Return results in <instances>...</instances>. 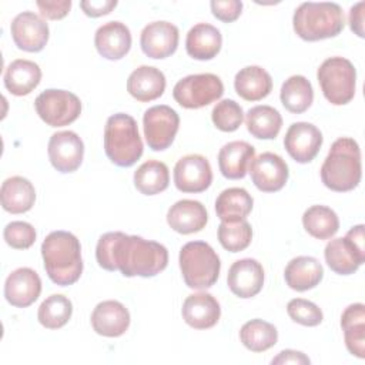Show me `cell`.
Here are the masks:
<instances>
[{
    "label": "cell",
    "instance_id": "obj_18",
    "mask_svg": "<svg viewBox=\"0 0 365 365\" xmlns=\"http://www.w3.org/2000/svg\"><path fill=\"white\" fill-rule=\"evenodd\" d=\"M41 292V279L38 274L27 267L17 268L9 274L4 282V297L16 308L31 305Z\"/></svg>",
    "mask_w": 365,
    "mask_h": 365
},
{
    "label": "cell",
    "instance_id": "obj_35",
    "mask_svg": "<svg viewBox=\"0 0 365 365\" xmlns=\"http://www.w3.org/2000/svg\"><path fill=\"white\" fill-rule=\"evenodd\" d=\"M170 184L168 167L158 160L143 163L134 173V185L144 195H155L167 190Z\"/></svg>",
    "mask_w": 365,
    "mask_h": 365
},
{
    "label": "cell",
    "instance_id": "obj_11",
    "mask_svg": "<svg viewBox=\"0 0 365 365\" xmlns=\"http://www.w3.org/2000/svg\"><path fill=\"white\" fill-rule=\"evenodd\" d=\"M212 182L210 161L201 154H187L174 167V184L181 192H202Z\"/></svg>",
    "mask_w": 365,
    "mask_h": 365
},
{
    "label": "cell",
    "instance_id": "obj_24",
    "mask_svg": "<svg viewBox=\"0 0 365 365\" xmlns=\"http://www.w3.org/2000/svg\"><path fill=\"white\" fill-rule=\"evenodd\" d=\"M165 84V76L160 68L140 66L128 76L127 91L137 101L148 103L163 96Z\"/></svg>",
    "mask_w": 365,
    "mask_h": 365
},
{
    "label": "cell",
    "instance_id": "obj_1",
    "mask_svg": "<svg viewBox=\"0 0 365 365\" xmlns=\"http://www.w3.org/2000/svg\"><path fill=\"white\" fill-rule=\"evenodd\" d=\"M96 259L103 269L120 271L128 278H150L167 268L168 251L157 241L114 231L98 238Z\"/></svg>",
    "mask_w": 365,
    "mask_h": 365
},
{
    "label": "cell",
    "instance_id": "obj_33",
    "mask_svg": "<svg viewBox=\"0 0 365 365\" xmlns=\"http://www.w3.org/2000/svg\"><path fill=\"white\" fill-rule=\"evenodd\" d=\"M248 133L259 140H274L282 127L279 111L271 106H255L245 114Z\"/></svg>",
    "mask_w": 365,
    "mask_h": 365
},
{
    "label": "cell",
    "instance_id": "obj_29",
    "mask_svg": "<svg viewBox=\"0 0 365 365\" xmlns=\"http://www.w3.org/2000/svg\"><path fill=\"white\" fill-rule=\"evenodd\" d=\"M0 200L4 211L10 214H23L31 210L36 201V190L30 180L13 175L3 181Z\"/></svg>",
    "mask_w": 365,
    "mask_h": 365
},
{
    "label": "cell",
    "instance_id": "obj_5",
    "mask_svg": "<svg viewBox=\"0 0 365 365\" xmlns=\"http://www.w3.org/2000/svg\"><path fill=\"white\" fill-rule=\"evenodd\" d=\"M104 151L108 160L118 167H131L141 158L144 145L137 121L130 114L117 113L107 118Z\"/></svg>",
    "mask_w": 365,
    "mask_h": 365
},
{
    "label": "cell",
    "instance_id": "obj_36",
    "mask_svg": "<svg viewBox=\"0 0 365 365\" xmlns=\"http://www.w3.org/2000/svg\"><path fill=\"white\" fill-rule=\"evenodd\" d=\"M305 231L317 240H329L339 230V218L334 210L327 205H311L302 214Z\"/></svg>",
    "mask_w": 365,
    "mask_h": 365
},
{
    "label": "cell",
    "instance_id": "obj_9",
    "mask_svg": "<svg viewBox=\"0 0 365 365\" xmlns=\"http://www.w3.org/2000/svg\"><path fill=\"white\" fill-rule=\"evenodd\" d=\"M34 108L47 125L64 127L80 117L81 101L71 91L47 88L36 97Z\"/></svg>",
    "mask_w": 365,
    "mask_h": 365
},
{
    "label": "cell",
    "instance_id": "obj_4",
    "mask_svg": "<svg viewBox=\"0 0 365 365\" xmlns=\"http://www.w3.org/2000/svg\"><path fill=\"white\" fill-rule=\"evenodd\" d=\"M295 34L305 41H318L336 37L345 26L344 11L331 1L301 3L292 17Z\"/></svg>",
    "mask_w": 365,
    "mask_h": 365
},
{
    "label": "cell",
    "instance_id": "obj_21",
    "mask_svg": "<svg viewBox=\"0 0 365 365\" xmlns=\"http://www.w3.org/2000/svg\"><path fill=\"white\" fill-rule=\"evenodd\" d=\"M327 265L339 275L354 274L365 262V250H359L346 235L328 241L324 251Z\"/></svg>",
    "mask_w": 365,
    "mask_h": 365
},
{
    "label": "cell",
    "instance_id": "obj_25",
    "mask_svg": "<svg viewBox=\"0 0 365 365\" xmlns=\"http://www.w3.org/2000/svg\"><path fill=\"white\" fill-rule=\"evenodd\" d=\"M255 157V148L247 141H230L218 153V167L228 180L244 178Z\"/></svg>",
    "mask_w": 365,
    "mask_h": 365
},
{
    "label": "cell",
    "instance_id": "obj_45",
    "mask_svg": "<svg viewBox=\"0 0 365 365\" xmlns=\"http://www.w3.org/2000/svg\"><path fill=\"white\" fill-rule=\"evenodd\" d=\"M117 6V0H83L80 7L88 17H100L111 13Z\"/></svg>",
    "mask_w": 365,
    "mask_h": 365
},
{
    "label": "cell",
    "instance_id": "obj_17",
    "mask_svg": "<svg viewBox=\"0 0 365 365\" xmlns=\"http://www.w3.org/2000/svg\"><path fill=\"white\" fill-rule=\"evenodd\" d=\"M227 285L231 292L240 298L255 297L264 285V268L254 258H242L228 269Z\"/></svg>",
    "mask_w": 365,
    "mask_h": 365
},
{
    "label": "cell",
    "instance_id": "obj_38",
    "mask_svg": "<svg viewBox=\"0 0 365 365\" xmlns=\"http://www.w3.org/2000/svg\"><path fill=\"white\" fill-rule=\"evenodd\" d=\"M71 314V301L61 294H53L40 304L37 311V319L47 329H58L68 322Z\"/></svg>",
    "mask_w": 365,
    "mask_h": 365
},
{
    "label": "cell",
    "instance_id": "obj_40",
    "mask_svg": "<svg viewBox=\"0 0 365 365\" xmlns=\"http://www.w3.org/2000/svg\"><path fill=\"white\" fill-rule=\"evenodd\" d=\"M211 120L220 131L232 133L238 130L240 125L242 124L244 111L237 101L225 98L214 106L211 111Z\"/></svg>",
    "mask_w": 365,
    "mask_h": 365
},
{
    "label": "cell",
    "instance_id": "obj_27",
    "mask_svg": "<svg viewBox=\"0 0 365 365\" xmlns=\"http://www.w3.org/2000/svg\"><path fill=\"white\" fill-rule=\"evenodd\" d=\"M222 46V36L217 27L208 23H198L190 29L185 38V50L194 60L214 58Z\"/></svg>",
    "mask_w": 365,
    "mask_h": 365
},
{
    "label": "cell",
    "instance_id": "obj_28",
    "mask_svg": "<svg viewBox=\"0 0 365 365\" xmlns=\"http://www.w3.org/2000/svg\"><path fill=\"white\" fill-rule=\"evenodd\" d=\"M3 80L4 87L13 96H27L40 84L41 68L31 60L17 58L6 67Z\"/></svg>",
    "mask_w": 365,
    "mask_h": 365
},
{
    "label": "cell",
    "instance_id": "obj_26",
    "mask_svg": "<svg viewBox=\"0 0 365 365\" xmlns=\"http://www.w3.org/2000/svg\"><path fill=\"white\" fill-rule=\"evenodd\" d=\"M324 277V268L321 262L308 255H299L292 258L284 271L287 285L298 292H304L315 288Z\"/></svg>",
    "mask_w": 365,
    "mask_h": 365
},
{
    "label": "cell",
    "instance_id": "obj_16",
    "mask_svg": "<svg viewBox=\"0 0 365 365\" xmlns=\"http://www.w3.org/2000/svg\"><path fill=\"white\" fill-rule=\"evenodd\" d=\"M178 27L170 21L148 23L140 36L143 53L150 58H165L175 53L178 47Z\"/></svg>",
    "mask_w": 365,
    "mask_h": 365
},
{
    "label": "cell",
    "instance_id": "obj_22",
    "mask_svg": "<svg viewBox=\"0 0 365 365\" xmlns=\"http://www.w3.org/2000/svg\"><path fill=\"white\" fill-rule=\"evenodd\" d=\"M94 46L101 57L107 60H120L131 48L130 29L121 21H108L97 29L94 34Z\"/></svg>",
    "mask_w": 365,
    "mask_h": 365
},
{
    "label": "cell",
    "instance_id": "obj_13",
    "mask_svg": "<svg viewBox=\"0 0 365 365\" xmlns=\"http://www.w3.org/2000/svg\"><path fill=\"white\" fill-rule=\"evenodd\" d=\"M47 153L51 165L57 171L73 173L83 163L84 143L74 131H57L48 140Z\"/></svg>",
    "mask_w": 365,
    "mask_h": 365
},
{
    "label": "cell",
    "instance_id": "obj_44",
    "mask_svg": "<svg viewBox=\"0 0 365 365\" xmlns=\"http://www.w3.org/2000/svg\"><path fill=\"white\" fill-rule=\"evenodd\" d=\"M37 7L40 10V14L48 20H61L66 17L71 9V1L70 0H54V1H41L38 0Z\"/></svg>",
    "mask_w": 365,
    "mask_h": 365
},
{
    "label": "cell",
    "instance_id": "obj_46",
    "mask_svg": "<svg viewBox=\"0 0 365 365\" xmlns=\"http://www.w3.org/2000/svg\"><path fill=\"white\" fill-rule=\"evenodd\" d=\"M309 358L299 351H294V349H284L281 351L272 361V365H284V364H295V365H307L309 364Z\"/></svg>",
    "mask_w": 365,
    "mask_h": 365
},
{
    "label": "cell",
    "instance_id": "obj_2",
    "mask_svg": "<svg viewBox=\"0 0 365 365\" xmlns=\"http://www.w3.org/2000/svg\"><path fill=\"white\" fill-rule=\"evenodd\" d=\"M41 257L44 269L54 284L67 287L81 277V245L74 234L63 230L50 232L41 244Z\"/></svg>",
    "mask_w": 365,
    "mask_h": 365
},
{
    "label": "cell",
    "instance_id": "obj_12",
    "mask_svg": "<svg viewBox=\"0 0 365 365\" xmlns=\"http://www.w3.org/2000/svg\"><path fill=\"white\" fill-rule=\"evenodd\" d=\"M322 133L307 121L292 123L284 137V147L289 157L299 164L311 163L321 150Z\"/></svg>",
    "mask_w": 365,
    "mask_h": 365
},
{
    "label": "cell",
    "instance_id": "obj_47",
    "mask_svg": "<svg viewBox=\"0 0 365 365\" xmlns=\"http://www.w3.org/2000/svg\"><path fill=\"white\" fill-rule=\"evenodd\" d=\"M364 7H365V3L364 1H358L349 10V26H351V30L358 37H364L365 36L364 34Z\"/></svg>",
    "mask_w": 365,
    "mask_h": 365
},
{
    "label": "cell",
    "instance_id": "obj_3",
    "mask_svg": "<svg viewBox=\"0 0 365 365\" xmlns=\"http://www.w3.org/2000/svg\"><path fill=\"white\" fill-rule=\"evenodd\" d=\"M362 177L361 150L351 137L336 138L321 165L324 185L336 192H346L358 187Z\"/></svg>",
    "mask_w": 365,
    "mask_h": 365
},
{
    "label": "cell",
    "instance_id": "obj_20",
    "mask_svg": "<svg viewBox=\"0 0 365 365\" xmlns=\"http://www.w3.org/2000/svg\"><path fill=\"white\" fill-rule=\"evenodd\" d=\"M181 314L185 324L191 328L208 329L218 322L221 317V307L211 294L197 292L185 298L182 302Z\"/></svg>",
    "mask_w": 365,
    "mask_h": 365
},
{
    "label": "cell",
    "instance_id": "obj_14",
    "mask_svg": "<svg viewBox=\"0 0 365 365\" xmlns=\"http://www.w3.org/2000/svg\"><path fill=\"white\" fill-rule=\"evenodd\" d=\"M248 171L254 185L262 192H277L282 190L289 177L285 160L269 151L254 157Z\"/></svg>",
    "mask_w": 365,
    "mask_h": 365
},
{
    "label": "cell",
    "instance_id": "obj_30",
    "mask_svg": "<svg viewBox=\"0 0 365 365\" xmlns=\"http://www.w3.org/2000/svg\"><path fill=\"white\" fill-rule=\"evenodd\" d=\"M234 88L241 98L247 101H259L271 93L272 77L259 66H247L235 74Z\"/></svg>",
    "mask_w": 365,
    "mask_h": 365
},
{
    "label": "cell",
    "instance_id": "obj_37",
    "mask_svg": "<svg viewBox=\"0 0 365 365\" xmlns=\"http://www.w3.org/2000/svg\"><path fill=\"white\" fill-rule=\"evenodd\" d=\"M240 339L247 349L252 352H264L277 344L278 331L272 324L255 318L241 327Z\"/></svg>",
    "mask_w": 365,
    "mask_h": 365
},
{
    "label": "cell",
    "instance_id": "obj_6",
    "mask_svg": "<svg viewBox=\"0 0 365 365\" xmlns=\"http://www.w3.org/2000/svg\"><path fill=\"white\" fill-rule=\"evenodd\" d=\"M178 262L184 282L191 289L210 288L220 277L221 261L208 242L190 241L184 244Z\"/></svg>",
    "mask_w": 365,
    "mask_h": 365
},
{
    "label": "cell",
    "instance_id": "obj_10",
    "mask_svg": "<svg viewBox=\"0 0 365 365\" xmlns=\"http://www.w3.org/2000/svg\"><path fill=\"white\" fill-rule=\"evenodd\" d=\"M143 127L148 147L153 151H164L173 144L177 135L180 117L170 106H153L143 115Z\"/></svg>",
    "mask_w": 365,
    "mask_h": 365
},
{
    "label": "cell",
    "instance_id": "obj_43",
    "mask_svg": "<svg viewBox=\"0 0 365 365\" xmlns=\"http://www.w3.org/2000/svg\"><path fill=\"white\" fill-rule=\"evenodd\" d=\"M211 11L215 19L224 23L235 21L242 11V1L240 0H212L210 3Z\"/></svg>",
    "mask_w": 365,
    "mask_h": 365
},
{
    "label": "cell",
    "instance_id": "obj_15",
    "mask_svg": "<svg viewBox=\"0 0 365 365\" xmlns=\"http://www.w3.org/2000/svg\"><path fill=\"white\" fill-rule=\"evenodd\" d=\"M10 33L14 44L29 53L41 51L50 36L48 24L33 11L19 13L10 24Z\"/></svg>",
    "mask_w": 365,
    "mask_h": 365
},
{
    "label": "cell",
    "instance_id": "obj_31",
    "mask_svg": "<svg viewBox=\"0 0 365 365\" xmlns=\"http://www.w3.org/2000/svg\"><path fill=\"white\" fill-rule=\"evenodd\" d=\"M341 328L344 331L345 346L354 356L365 358V305L362 302L351 304L341 315Z\"/></svg>",
    "mask_w": 365,
    "mask_h": 365
},
{
    "label": "cell",
    "instance_id": "obj_34",
    "mask_svg": "<svg viewBox=\"0 0 365 365\" xmlns=\"http://www.w3.org/2000/svg\"><path fill=\"white\" fill-rule=\"evenodd\" d=\"M279 98L285 110L294 114H301L307 111L314 101L312 84L304 76H291L284 81Z\"/></svg>",
    "mask_w": 365,
    "mask_h": 365
},
{
    "label": "cell",
    "instance_id": "obj_41",
    "mask_svg": "<svg viewBox=\"0 0 365 365\" xmlns=\"http://www.w3.org/2000/svg\"><path fill=\"white\" fill-rule=\"evenodd\" d=\"M287 312L294 322L304 327H317L324 319L321 308L312 301L304 298L291 299L287 305Z\"/></svg>",
    "mask_w": 365,
    "mask_h": 365
},
{
    "label": "cell",
    "instance_id": "obj_19",
    "mask_svg": "<svg viewBox=\"0 0 365 365\" xmlns=\"http://www.w3.org/2000/svg\"><path fill=\"white\" fill-rule=\"evenodd\" d=\"M91 327L98 335L107 338L121 336L130 327V312L115 299L98 302L91 312Z\"/></svg>",
    "mask_w": 365,
    "mask_h": 365
},
{
    "label": "cell",
    "instance_id": "obj_32",
    "mask_svg": "<svg viewBox=\"0 0 365 365\" xmlns=\"http://www.w3.org/2000/svg\"><path fill=\"white\" fill-rule=\"evenodd\" d=\"M254 200L245 188L231 187L220 192L215 200V212L221 221L245 220L251 212Z\"/></svg>",
    "mask_w": 365,
    "mask_h": 365
},
{
    "label": "cell",
    "instance_id": "obj_23",
    "mask_svg": "<svg viewBox=\"0 0 365 365\" xmlns=\"http://www.w3.org/2000/svg\"><path fill=\"white\" fill-rule=\"evenodd\" d=\"M208 221L205 207L195 200H180L167 212V222L171 230L187 235L200 232Z\"/></svg>",
    "mask_w": 365,
    "mask_h": 365
},
{
    "label": "cell",
    "instance_id": "obj_42",
    "mask_svg": "<svg viewBox=\"0 0 365 365\" xmlns=\"http://www.w3.org/2000/svg\"><path fill=\"white\" fill-rule=\"evenodd\" d=\"M3 237L14 250H27L36 241V230L30 222L11 221L4 227Z\"/></svg>",
    "mask_w": 365,
    "mask_h": 365
},
{
    "label": "cell",
    "instance_id": "obj_7",
    "mask_svg": "<svg viewBox=\"0 0 365 365\" xmlns=\"http://www.w3.org/2000/svg\"><path fill=\"white\" fill-rule=\"evenodd\" d=\"M317 78L324 97L334 106L348 104L355 96L356 70L345 57H329L322 61Z\"/></svg>",
    "mask_w": 365,
    "mask_h": 365
},
{
    "label": "cell",
    "instance_id": "obj_8",
    "mask_svg": "<svg viewBox=\"0 0 365 365\" xmlns=\"http://www.w3.org/2000/svg\"><path fill=\"white\" fill-rule=\"evenodd\" d=\"M224 93L221 78L212 73L190 74L177 81L173 88L174 100L184 108H201L217 101Z\"/></svg>",
    "mask_w": 365,
    "mask_h": 365
},
{
    "label": "cell",
    "instance_id": "obj_39",
    "mask_svg": "<svg viewBox=\"0 0 365 365\" xmlns=\"http://www.w3.org/2000/svg\"><path fill=\"white\" fill-rule=\"evenodd\" d=\"M252 240V228L247 220L221 221L218 227V241L230 252L244 251Z\"/></svg>",
    "mask_w": 365,
    "mask_h": 365
}]
</instances>
